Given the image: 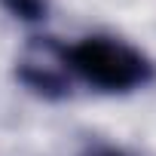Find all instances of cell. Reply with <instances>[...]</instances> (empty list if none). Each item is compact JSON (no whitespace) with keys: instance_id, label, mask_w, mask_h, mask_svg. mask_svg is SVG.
<instances>
[{"instance_id":"277c9868","label":"cell","mask_w":156,"mask_h":156,"mask_svg":"<svg viewBox=\"0 0 156 156\" xmlns=\"http://www.w3.org/2000/svg\"><path fill=\"white\" fill-rule=\"evenodd\" d=\"M83 156H126V153L116 150V147H92V150H86Z\"/></svg>"},{"instance_id":"7a4b0ae2","label":"cell","mask_w":156,"mask_h":156,"mask_svg":"<svg viewBox=\"0 0 156 156\" xmlns=\"http://www.w3.org/2000/svg\"><path fill=\"white\" fill-rule=\"evenodd\" d=\"M16 76L25 89H31L40 98H67L73 86L67 46L55 37H31L16 61Z\"/></svg>"},{"instance_id":"6da1fadb","label":"cell","mask_w":156,"mask_h":156,"mask_svg":"<svg viewBox=\"0 0 156 156\" xmlns=\"http://www.w3.org/2000/svg\"><path fill=\"white\" fill-rule=\"evenodd\" d=\"M73 80L92 86L95 92L122 95L144 89L156 80V64L132 43L119 37H83L80 43L67 46Z\"/></svg>"},{"instance_id":"3957f363","label":"cell","mask_w":156,"mask_h":156,"mask_svg":"<svg viewBox=\"0 0 156 156\" xmlns=\"http://www.w3.org/2000/svg\"><path fill=\"white\" fill-rule=\"evenodd\" d=\"M16 19L22 22H43L46 19V0H0Z\"/></svg>"}]
</instances>
